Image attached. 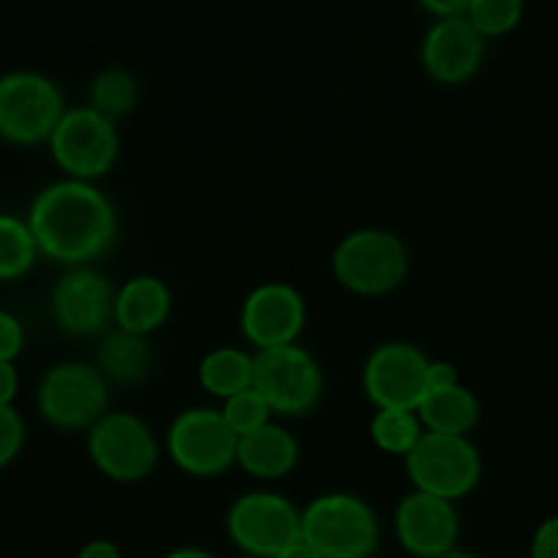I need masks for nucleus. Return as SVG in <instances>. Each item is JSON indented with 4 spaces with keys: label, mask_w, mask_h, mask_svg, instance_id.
Wrapping results in <instances>:
<instances>
[{
    "label": "nucleus",
    "mask_w": 558,
    "mask_h": 558,
    "mask_svg": "<svg viewBox=\"0 0 558 558\" xmlns=\"http://www.w3.org/2000/svg\"><path fill=\"white\" fill-rule=\"evenodd\" d=\"M65 114L63 93L38 71H9L0 76V136L16 145L49 140Z\"/></svg>",
    "instance_id": "6"
},
{
    "label": "nucleus",
    "mask_w": 558,
    "mask_h": 558,
    "mask_svg": "<svg viewBox=\"0 0 558 558\" xmlns=\"http://www.w3.org/2000/svg\"><path fill=\"white\" fill-rule=\"evenodd\" d=\"M52 158L65 174L76 180H93L112 169L120 153V134L112 118L98 109L71 107L49 136Z\"/></svg>",
    "instance_id": "10"
},
{
    "label": "nucleus",
    "mask_w": 558,
    "mask_h": 558,
    "mask_svg": "<svg viewBox=\"0 0 558 558\" xmlns=\"http://www.w3.org/2000/svg\"><path fill=\"white\" fill-rule=\"evenodd\" d=\"M109 385L98 365L65 360L38 381V409L58 428H87L107 414Z\"/></svg>",
    "instance_id": "7"
},
{
    "label": "nucleus",
    "mask_w": 558,
    "mask_h": 558,
    "mask_svg": "<svg viewBox=\"0 0 558 558\" xmlns=\"http://www.w3.org/2000/svg\"><path fill=\"white\" fill-rule=\"evenodd\" d=\"M163 558H218V556H213L210 550H205V548H196V545H183V548L169 550Z\"/></svg>",
    "instance_id": "35"
},
{
    "label": "nucleus",
    "mask_w": 558,
    "mask_h": 558,
    "mask_svg": "<svg viewBox=\"0 0 558 558\" xmlns=\"http://www.w3.org/2000/svg\"><path fill=\"white\" fill-rule=\"evenodd\" d=\"M430 357L409 341H385L368 354L363 365L365 396L376 409L417 412L428 392Z\"/></svg>",
    "instance_id": "12"
},
{
    "label": "nucleus",
    "mask_w": 558,
    "mask_h": 558,
    "mask_svg": "<svg viewBox=\"0 0 558 558\" xmlns=\"http://www.w3.org/2000/svg\"><path fill=\"white\" fill-rule=\"evenodd\" d=\"M417 417L425 430L450 436H469L480 423V401L466 385H452L445 390H430L417 407Z\"/></svg>",
    "instance_id": "19"
},
{
    "label": "nucleus",
    "mask_w": 558,
    "mask_h": 558,
    "mask_svg": "<svg viewBox=\"0 0 558 558\" xmlns=\"http://www.w3.org/2000/svg\"><path fill=\"white\" fill-rule=\"evenodd\" d=\"M169 311H172V292L156 276L129 278L114 298V322L136 336H150L167 322Z\"/></svg>",
    "instance_id": "18"
},
{
    "label": "nucleus",
    "mask_w": 558,
    "mask_h": 558,
    "mask_svg": "<svg viewBox=\"0 0 558 558\" xmlns=\"http://www.w3.org/2000/svg\"><path fill=\"white\" fill-rule=\"evenodd\" d=\"M76 558H123V554H120V548L112 543V539L98 537L82 545V550L76 554Z\"/></svg>",
    "instance_id": "32"
},
{
    "label": "nucleus",
    "mask_w": 558,
    "mask_h": 558,
    "mask_svg": "<svg viewBox=\"0 0 558 558\" xmlns=\"http://www.w3.org/2000/svg\"><path fill=\"white\" fill-rule=\"evenodd\" d=\"M234 558H256V556H248V554H240V556H234Z\"/></svg>",
    "instance_id": "37"
},
{
    "label": "nucleus",
    "mask_w": 558,
    "mask_h": 558,
    "mask_svg": "<svg viewBox=\"0 0 558 558\" xmlns=\"http://www.w3.org/2000/svg\"><path fill=\"white\" fill-rule=\"evenodd\" d=\"M532 558H558V515L545 518L532 534Z\"/></svg>",
    "instance_id": "29"
},
{
    "label": "nucleus",
    "mask_w": 558,
    "mask_h": 558,
    "mask_svg": "<svg viewBox=\"0 0 558 558\" xmlns=\"http://www.w3.org/2000/svg\"><path fill=\"white\" fill-rule=\"evenodd\" d=\"M25 441V423L14 407H0V469L14 461Z\"/></svg>",
    "instance_id": "27"
},
{
    "label": "nucleus",
    "mask_w": 558,
    "mask_h": 558,
    "mask_svg": "<svg viewBox=\"0 0 558 558\" xmlns=\"http://www.w3.org/2000/svg\"><path fill=\"white\" fill-rule=\"evenodd\" d=\"M38 256L31 223L16 216H0V281L22 278Z\"/></svg>",
    "instance_id": "24"
},
{
    "label": "nucleus",
    "mask_w": 558,
    "mask_h": 558,
    "mask_svg": "<svg viewBox=\"0 0 558 558\" xmlns=\"http://www.w3.org/2000/svg\"><path fill=\"white\" fill-rule=\"evenodd\" d=\"M227 532L240 554L272 558L303 537V510L276 490H248L229 507Z\"/></svg>",
    "instance_id": "4"
},
{
    "label": "nucleus",
    "mask_w": 558,
    "mask_h": 558,
    "mask_svg": "<svg viewBox=\"0 0 558 558\" xmlns=\"http://www.w3.org/2000/svg\"><path fill=\"white\" fill-rule=\"evenodd\" d=\"M300 461V445L281 423H265L238 441V463L254 477L276 480L292 472Z\"/></svg>",
    "instance_id": "17"
},
{
    "label": "nucleus",
    "mask_w": 558,
    "mask_h": 558,
    "mask_svg": "<svg viewBox=\"0 0 558 558\" xmlns=\"http://www.w3.org/2000/svg\"><path fill=\"white\" fill-rule=\"evenodd\" d=\"M272 558H322V556L316 554L314 545H308L303 537H300L298 543H292V545H289V548H283L281 554L272 556Z\"/></svg>",
    "instance_id": "34"
},
{
    "label": "nucleus",
    "mask_w": 558,
    "mask_h": 558,
    "mask_svg": "<svg viewBox=\"0 0 558 558\" xmlns=\"http://www.w3.org/2000/svg\"><path fill=\"white\" fill-rule=\"evenodd\" d=\"M305 298L294 283L265 281L248 292L240 305L243 336L259 349L298 343L305 327Z\"/></svg>",
    "instance_id": "13"
},
{
    "label": "nucleus",
    "mask_w": 558,
    "mask_h": 558,
    "mask_svg": "<svg viewBox=\"0 0 558 558\" xmlns=\"http://www.w3.org/2000/svg\"><path fill=\"white\" fill-rule=\"evenodd\" d=\"M303 539L322 558H371L379 550L381 526L368 501L330 490L303 507Z\"/></svg>",
    "instance_id": "2"
},
{
    "label": "nucleus",
    "mask_w": 558,
    "mask_h": 558,
    "mask_svg": "<svg viewBox=\"0 0 558 558\" xmlns=\"http://www.w3.org/2000/svg\"><path fill=\"white\" fill-rule=\"evenodd\" d=\"M425 9L434 14V20H441V16L466 14L469 0H425Z\"/></svg>",
    "instance_id": "33"
},
{
    "label": "nucleus",
    "mask_w": 558,
    "mask_h": 558,
    "mask_svg": "<svg viewBox=\"0 0 558 558\" xmlns=\"http://www.w3.org/2000/svg\"><path fill=\"white\" fill-rule=\"evenodd\" d=\"M27 223L38 251L65 265H82L112 245L118 213L112 199L90 180L65 178L38 191Z\"/></svg>",
    "instance_id": "1"
},
{
    "label": "nucleus",
    "mask_w": 558,
    "mask_h": 558,
    "mask_svg": "<svg viewBox=\"0 0 558 558\" xmlns=\"http://www.w3.org/2000/svg\"><path fill=\"white\" fill-rule=\"evenodd\" d=\"M16 390H20V374L14 363H0V407H11Z\"/></svg>",
    "instance_id": "31"
},
{
    "label": "nucleus",
    "mask_w": 558,
    "mask_h": 558,
    "mask_svg": "<svg viewBox=\"0 0 558 558\" xmlns=\"http://www.w3.org/2000/svg\"><path fill=\"white\" fill-rule=\"evenodd\" d=\"M254 387L265 396L272 412L305 414L325 392V374L308 349L287 343L254 354Z\"/></svg>",
    "instance_id": "8"
},
{
    "label": "nucleus",
    "mask_w": 558,
    "mask_h": 558,
    "mask_svg": "<svg viewBox=\"0 0 558 558\" xmlns=\"http://www.w3.org/2000/svg\"><path fill=\"white\" fill-rule=\"evenodd\" d=\"M412 256L401 234L381 227H360L343 234L332 251V272L341 287L357 294H385L401 287Z\"/></svg>",
    "instance_id": "3"
},
{
    "label": "nucleus",
    "mask_w": 558,
    "mask_h": 558,
    "mask_svg": "<svg viewBox=\"0 0 558 558\" xmlns=\"http://www.w3.org/2000/svg\"><path fill=\"white\" fill-rule=\"evenodd\" d=\"M153 365V352L147 336H136V332L123 330V327H114L112 332L101 338V347H98V371H101L107 379L131 381L145 379L147 371Z\"/></svg>",
    "instance_id": "20"
},
{
    "label": "nucleus",
    "mask_w": 558,
    "mask_h": 558,
    "mask_svg": "<svg viewBox=\"0 0 558 558\" xmlns=\"http://www.w3.org/2000/svg\"><path fill=\"white\" fill-rule=\"evenodd\" d=\"M87 452L107 477L136 483L156 466L158 441L140 414L107 412L87 430Z\"/></svg>",
    "instance_id": "11"
},
{
    "label": "nucleus",
    "mask_w": 558,
    "mask_h": 558,
    "mask_svg": "<svg viewBox=\"0 0 558 558\" xmlns=\"http://www.w3.org/2000/svg\"><path fill=\"white\" fill-rule=\"evenodd\" d=\"M403 463L414 488L450 501L472 494L483 477V456L469 436L425 430Z\"/></svg>",
    "instance_id": "5"
},
{
    "label": "nucleus",
    "mask_w": 558,
    "mask_h": 558,
    "mask_svg": "<svg viewBox=\"0 0 558 558\" xmlns=\"http://www.w3.org/2000/svg\"><path fill=\"white\" fill-rule=\"evenodd\" d=\"M441 558H480V556L474 554V550H466V548H461V545H458V548L447 550V554Z\"/></svg>",
    "instance_id": "36"
},
{
    "label": "nucleus",
    "mask_w": 558,
    "mask_h": 558,
    "mask_svg": "<svg viewBox=\"0 0 558 558\" xmlns=\"http://www.w3.org/2000/svg\"><path fill=\"white\" fill-rule=\"evenodd\" d=\"M526 5L521 0H469L466 16L472 25L488 36H505L521 25Z\"/></svg>",
    "instance_id": "25"
},
{
    "label": "nucleus",
    "mask_w": 558,
    "mask_h": 558,
    "mask_svg": "<svg viewBox=\"0 0 558 558\" xmlns=\"http://www.w3.org/2000/svg\"><path fill=\"white\" fill-rule=\"evenodd\" d=\"M392 526L403 550L417 558H441L447 550L458 548L461 515L456 501L414 488L398 501Z\"/></svg>",
    "instance_id": "14"
},
{
    "label": "nucleus",
    "mask_w": 558,
    "mask_h": 558,
    "mask_svg": "<svg viewBox=\"0 0 558 558\" xmlns=\"http://www.w3.org/2000/svg\"><path fill=\"white\" fill-rule=\"evenodd\" d=\"M458 368L450 360H430L428 368V392L430 390H445V387L458 385Z\"/></svg>",
    "instance_id": "30"
},
{
    "label": "nucleus",
    "mask_w": 558,
    "mask_h": 558,
    "mask_svg": "<svg viewBox=\"0 0 558 558\" xmlns=\"http://www.w3.org/2000/svg\"><path fill=\"white\" fill-rule=\"evenodd\" d=\"M25 343L20 319L9 311H0V363H11Z\"/></svg>",
    "instance_id": "28"
},
{
    "label": "nucleus",
    "mask_w": 558,
    "mask_h": 558,
    "mask_svg": "<svg viewBox=\"0 0 558 558\" xmlns=\"http://www.w3.org/2000/svg\"><path fill=\"white\" fill-rule=\"evenodd\" d=\"M521 558H532V556H521Z\"/></svg>",
    "instance_id": "38"
},
{
    "label": "nucleus",
    "mask_w": 558,
    "mask_h": 558,
    "mask_svg": "<svg viewBox=\"0 0 558 558\" xmlns=\"http://www.w3.org/2000/svg\"><path fill=\"white\" fill-rule=\"evenodd\" d=\"M118 289L93 267L76 265L58 278L52 289V314L63 330L76 336L101 332L114 319Z\"/></svg>",
    "instance_id": "16"
},
{
    "label": "nucleus",
    "mask_w": 558,
    "mask_h": 558,
    "mask_svg": "<svg viewBox=\"0 0 558 558\" xmlns=\"http://www.w3.org/2000/svg\"><path fill=\"white\" fill-rule=\"evenodd\" d=\"M221 414L227 417V423L232 425L234 434L243 436L248 434V430L259 428V425L270 423L272 409L270 403L265 401V396H262L256 387H251V390H243L238 392V396L227 398L221 407Z\"/></svg>",
    "instance_id": "26"
},
{
    "label": "nucleus",
    "mask_w": 558,
    "mask_h": 558,
    "mask_svg": "<svg viewBox=\"0 0 558 558\" xmlns=\"http://www.w3.org/2000/svg\"><path fill=\"white\" fill-rule=\"evenodd\" d=\"M485 36L466 14L441 16L425 31L420 58L434 80L458 85L477 74L485 60Z\"/></svg>",
    "instance_id": "15"
},
{
    "label": "nucleus",
    "mask_w": 558,
    "mask_h": 558,
    "mask_svg": "<svg viewBox=\"0 0 558 558\" xmlns=\"http://www.w3.org/2000/svg\"><path fill=\"white\" fill-rule=\"evenodd\" d=\"M368 430L371 439L376 441V447L403 458L414 450V445H417L425 434L417 412H407V409H376L374 417H371Z\"/></svg>",
    "instance_id": "23"
},
{
    "label": "nucleus",
    "mask_w": 558,
    "mask_h": 558,
    "mask_svg": "<svg viewBox=\"0 0 558 558\" xmlns=\"http://www.w3.org/2000/svg\"><path fill=\"white\" fill-rule=\"evenodd\" d=\"M199 385L216 398H232L254 387V354L238 347H218L199 363Z\"/></svg>",
    "instance_id": "21"
},
{
    "label": "nucleus",
    "mask_w": 558,
    "mask_h": 558,
    "mask_svg": "<svg viewBox=\"0 0 558 558\" xmlns=\"http://www.w3.org/2000/svg\"><path fill=\"white\" fill-rule=\"evenodd\" d=\"M140 101V82L123 65H107L90 82V107L107 118L118 120L134 112Z\"/></svg>",
    "instance_id": "22"
},
{
    "label": "nucleus",
    "mask_w": 558,
    "mask_h": 558,
    "mask_svg": "<svg viewBox=\"0 0 558 558\" xmlns=\"http://www.w3.org/2000/svg\"><path fill=\"white\" fill-rule=\"evenodd\" d=\"M238 441L221 409L191 407L169 423L167 450L183 472L213 477L238 463Z\"/></svg>",
    "instance_id": "9"
}]
</instances>
